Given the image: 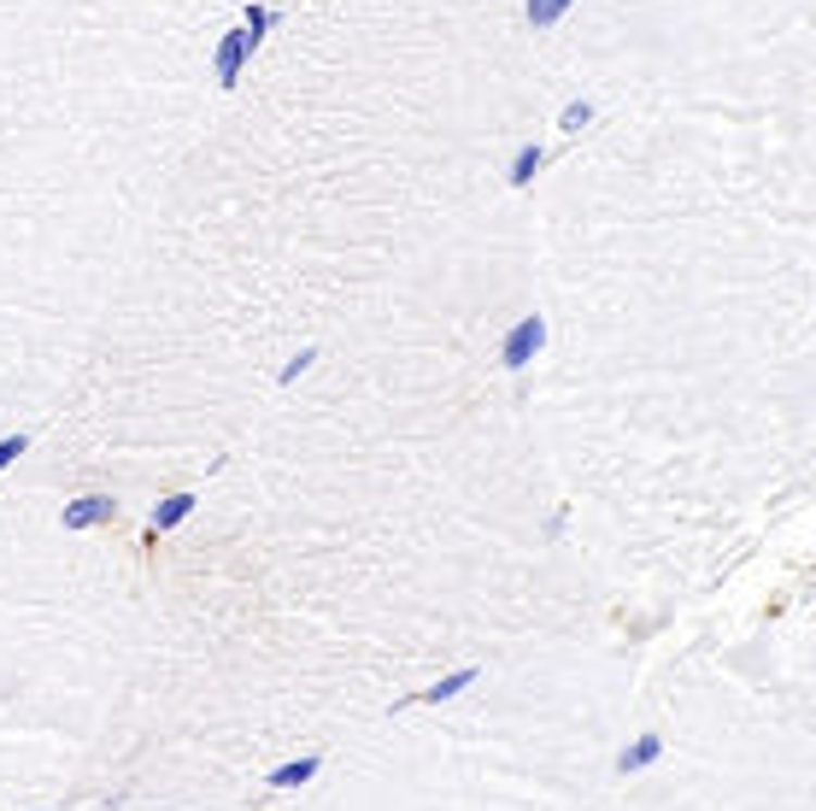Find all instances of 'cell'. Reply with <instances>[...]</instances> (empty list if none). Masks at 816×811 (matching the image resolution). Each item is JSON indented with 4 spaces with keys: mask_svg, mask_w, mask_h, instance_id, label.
<instances>
[{
    "mask_svg": "<svg viewBox=\"0 0 816 811\" xmlns=\"http://www.w3.org/2000/svg\"><path fill=\"white\" fill-rule=\"evenodd\" d=\"M253 53H259V36L247 30V24H236V30H229V36L212 48V77H217V89H236Z\"/></svg>",
    "mask_w": 816,
    "mask_h": 811,
    "instance_id": "6da1fadb",
    "label": "cell"
},
{
    "mask_svg": "<svg viewBox=\"0 0 816 811\" xmlns=\"http://www.w3.org/2000/svg\"><path fill=\"white\" fill-rule=\"evenodd\" d=\"M547 347V317L541 312H529V317H517L512 329H505V341H500V365L505 371H523L535 353Z\"/></svg>",
    "mask_w": 816,
    "mask_h": 811,
    "instance_id": "7a4b0ae2",
    "label": "cell"
},
{
    "mask_svg": "<svg viewBox=\"0 0 816 811\" xmlns=\"http://www.w3.org/2000/svg\"><path fill=\"white\" fill-rule=\"evenodd\" d=\"M118 517V500L112 495H77V500H65V512H60V524L77 535V529H100V524H112Z\"/></svg>",
    "mask_w": 816,
    "mask_h": 811,
    "instance_id": "3957f363",
    "label": "cell"
},
{
    "mask_svg": "<svg viewBox=\"0 0 816 811\" xmlns=\"http://www.w3.org/2000/svg\"><path fill=\"white\" fill-rule=\"evenodd\" d=\"M482 683V671L476 664H464V671H453V676H441V683H429L424 694H412V700H393V712H412V706H441V700H459L464 688H476Z\"/></svg>",
    "mask_w": 816,
    "mask_h": 811,
    "instance_id": "277c9868",
    "label": "cell"
},
{
    "mask_svg": "<svg viewBox=\"0 0 816 811\" xmlns=\"http://www.w3.org/2000/svg\"><path fill=\"white\" fill-rule=\"evenodd\" d=\"M194 506H200V500L188 495V488H177V495H165V500L153 506V517H148V535H159V529H177L183 517L194 512Z\"/></svg>",
    "mask_w": 816,
    "mask_h": 811,
    "instance_id": "5b68a950",
    "label": "cell"
},
{
    "mask_svg": "<svg viewBox=\"0 0 816 811\" xmlns=\"http://www.w3.org/2000/svg\"><path fill=\"white\" fill-rule=\"evenodd\" d=\"M541 165H547V148H541V141H523V148L512 153V171H505V183H512V188H529Z\"/></svg>",
    "mask_w": 816,
    "mask_h": 811,
    "instance_id": "8992f818",
    "label": "cell"
},
{
    "mask_svg": "<svg viewBox=\"0 0 816 811\" xmlns=\"http://www.w3.org/2000/svg\"><path fill=\"white\" fill-rule=\"evenodd\" d=\"M317 771H324V759L317 752H305V759H288V764H276V771L265 776L271 788H300V782H312Z\"/></svg>",
    "mask_w": 816,
    "mask_h": 811,
    "instance_id": "52a82bcc",
    "label": "cell"
},
{
    "mask_svg": "<svg viewBox=\"0 0 816 811\" xmlns=\"http://www.w3.org/2000/svg\"><path fill=\"white\" fill-rule=\"evenodd\" d=\"M658 752H664V735H640L635 747H623V752H617V771H623V776H629V771H646V764L658 759Z\"/></svg>",
    "mask_w": 816,
    "mask_h": 811,
    "instance_id": "ba28073f",
    "label": "cell"
},
{
    "mask_svg": "<svg viewBox=\"0 0 816 811\" xmlns=\"http://www.w3.org/2000/svg\"><path fill=\"white\" fill-rule=\"evenodd\" d=\"M570 7H576V0H523V18H529L535 30H552V24H558Z\"/></svg>",
    "mask_w": 816,
    "mask_h": 811,
    "instance_id": "9c48e42d",
    "label": "cell"
},
{
    "mask_svg": "<svg viewBox=\"0 0 816 811\" xmlns=\"http://www.w3.org/2000/svg\"><path fill=\"white\" fill-rule=\"evenodd\" d=\"M276 18H283V12H276V7H265V0H253V7H247V18H241V24H247V30H253L259 41H265Z\"/></svg>",
    "mask_w": 816,
    "mask_h": 811,
    "instance_id": "30bf717a",
    "label": "cell"
},
{
    "mask_svg": "<svg viewBox=\"0 0 816 811\" xmlns=\"http://www.w3.org/2000/svg\"><path fill=\"white\" fill-rule=\"evenodd\" d=\"M312 365H317V347H300V353L283 365V376H276V383H283V388H288V383H300V376L312 371Z\"/></svg>",
    "mask_w": 816,
    "mask_h": 811,
    "instance_id": "8fae6325",
    "label": "cell"
},
{
    "mask_svg": "<svg viewBox=\"0 0 816 811\" xmlns=\"http://www.w3.org/2000/svg\"><path fill=\"white\" fill-rule=\"evenodd\" d=\"M581 124H593V100H570V107L558 112V129H570V136H576Z\"/></svg>",
    "mask_w": 816,
    "mask_h": 811,
    "instance_id": "7c38bea8",
    "label": "cell"
},
{
    "mask_svg": "<svg viewBox=\"0 0 816 811\" xmlns=\"http://www.w3.org/2000/svg\"><path fill=\"white\" fill-rule=\"evenodd\" d=\"M24 453H30V436H0V471H12Z\"/></svg>",
    "mask_w": 816,
    "mask_h": 811,
    "instance_id": "4fadbf2b",
    "label": "cell"
}]
</instances>
